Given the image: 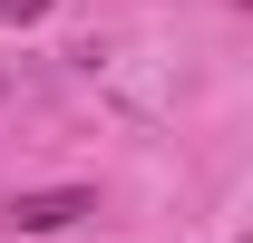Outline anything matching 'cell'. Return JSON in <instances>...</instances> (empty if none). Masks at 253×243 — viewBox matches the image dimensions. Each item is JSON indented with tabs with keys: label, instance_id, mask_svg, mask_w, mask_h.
<instances>
[{
	"label": "cell",
	"instance_id": "obj_1",
	"mask_svg": "<svg viewBox=\"0 0 253 243\" xmlns=\"http://www.w3.org/2000/svg\"><path fill=\"white\" fill-rule=\"evenodd\" d=\"M88 214H97L88 185H39V195H10L0 224H10V234H68V224H88Z\"/></svg>",
	"mask_w": 253,
	"mask_h": 243
},
{
	"label": "cell",
	"instance_id": "obj_2",
	"mask_svg": "<svg viewBox=\"0 0 253 243\" xmlns=\"http://www.w3.org/2000/svg\"><path fill=\"white\" fill-rule=\"evenodd\" d=\"M59 0H0V30H20V20H49Z\"/></svg>",
	"mask_w": 253,
	"mask_h": 243
}]
</instances>
